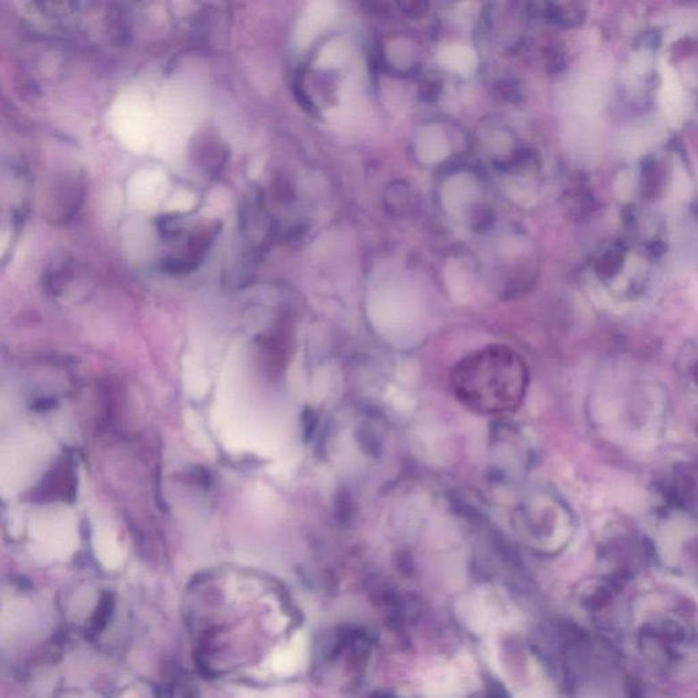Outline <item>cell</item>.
Instances as JSON below:
<instances>
[{"mask_svg": "<svg viewBox=\"0 0 698 698\" xmlns=\"http://www.w3.org/2000/svg\"><path fill=\"white\" fill-rule=\"evenodd\" d=\"M659 103L664 116L677 124L684 118L686 111V95H685L684 87L679 81L677 72L671 67L664 64L661 70V85L659 92Z\"/></svg>", "mask_w": 698, "mask_h": 698, "instance_id": "3957f363", "label": "cell"}, {"mask_svg": "<svg viewBox=\"0 0 698 698\" xmlns=\"http://www.w3.org/2000/svg\"><path fill=\"white\" fill-rule=\"evenodd\" d=\"M679 381L687 400L698 411V341L687 343L677 361Z\"/></svg>", "mask_w": 698, "mask_h": 698, "instance_id": "277c9868", "label": "cell"}, {"mask_svg": "<svg viewBox=\"0 0 698 698\" xmlns=\"http://www.w3.org/2000/svg\"><path fill=\"white\" fill-rule=\"evenodd\" d=\"M652 131V129L648 128L633 129L632 131L627 133V136L623 137L620 146L627 154H643L653 144L655 137H653Z\"/></svg>", "mask_w": 698, "mask_h": 698, "instance_id": "9c48e42d", "label": "cell"}, {"mask_svg": "<svg viewBox=\"0 0 698 698\" xmlns=\"http://www.w3.org/2000/svg\"><path fill=\"white\" fill-rule=\"evenodd\" d=\"M336 7L335 4H329V2H322V4H317L312 10H310L309 17L306 21V33L309 35H315L318 30L327 27L328 23L335 18Z\"/></svg>", "mask_w": 698, "mask_h": 698, "instance_id": "30bf717a", "label": "cell"}, {"mask_svg": "<svg viewBox=\"0 0 698 698\" xmlns=\"http://www.w3.org/2000/svg\"><path fill=\"white\" fill-rule=\"evenodd\" d=\"M303 641L301 638H295L287 648H283L273 656L271 664H273L274 671L280 672V674H291V672L296 671L303 661Z\"/></svg>", "mask_w": 698, "mask_h": 698, "instance_id": "52a82bcc", "label": "cell"}, {"mask_svg": "<svg viewBox=\"0 0 698 698\" xmlns=\"http://www.w3.org/2000/svg\"><path fill=\"white\" fill-rule=\"evenodd\" d=\"M475 194L473 183L468 178H456L445 188V204L452 212L467 205Z\"/></svg>", "mask_w": 698, "mask_h": 698, "instance_id": "ba28073f", "label": "cell"}, {"mask_svg": "<svg viewBox=\"0 0 698 698\" xmlns=\"http://www.w3.org/2000/svg\"><path fill=\"white\" fill-rule=\"evenodd\" d=\"M594 421L607 441L630 451H652L669 423L663 385L643 367L627 361L606 366L594 398Z\"/></svg>", "mask_w": 698, "mask_h": 698, "instance_id": "6da1fadb", "label": "cell"}, {"mask_svg": "<svg viewBox=\"0 0 698 698\" xmlns=\"http://www.w3.org/2000/svg\"><path fill=\"white\" fill-rule=\"evenodd\" d=\"M346 56L345 44L341 41H332L323 48L320 53V59H318V64L320 67H337L343 63L344 59Z\"/></svg>", "mask_w": 698, "mask_h": 698, "instance_id": "8fae6325", "label": "cell"}, {"mask_svg": "<svg viewBox=\"0 0 698 698\" xmlns=\"http://www.w3.org/2000/svg\"><path fill=\"white\" fill-rule=\"evenodd\" d=\"M442 66L460 74H470L477 67V54L467 46H447L439 53Z\"/></svg>", "mask_w": 698, "mask_h": 698, "instance_id": "8992f818", "label": "cell"}, {"mask_svg": "<svg viewBox=\"0 0 698 698\" xmlns=\"http://www.w3.org/2000/svg\"><path fill=\"white\" fill-rule=\"evenodd\" d=\"M419 159L428 164L442 162L451 154V144L441 129L436 126L423 129L416 142Z\"/></svg>", "mask_w": 698, "mask_h": 698, "instance_id": "5b68a950", "label": "cell"}, {"mask_svg": "<svg viewBox=\"0 0 698 698\" xmlns=\"http://www.w3.org/2000/svg\"><path fill=\"white\" fill-rule=\"evenodd\" d=\"M243 698H286V695L280 694V693H265V694H250L248 697Z\"/></svg>", "mask_w": 698, "mask_h": 698, "instance_id": "4fadbf2b", "label": "cell"}, {"mask_svg": "<svg viewBox=\"0 0 698 698\" xmlns=\"http://www.w3.org/2000/svg\"><path fill=\"white\" fill-rule=\"evenodd\" d=\"M524 364L508 349L475 353L457 367L454 387L465 404L482 412H503L519 404L526 392Z\"/></svg>", "mask_w": 698, "mask_h": 698, "instance_id": "7a4b0ae2", "label": "cell"}, {"mask_svg": "<svg viewBox=\"0 0 698 698\" xmlns=\"http://www.w3.org/2000/svg\"><path fill=\"white\" fill-rule=\"evenodd\" d=\"M674 190H676V195L678 194V198H686L687 195H689L690 193V185H689V179H687L686 177H685V173H677L676 175V186H674Z\"/></svg>", "mask_w": 698, "mask_h": 698, "instance_id": "7c38bea8", "label": "cell"}]
</instances>
